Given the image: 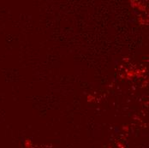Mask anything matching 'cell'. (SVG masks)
Instances as JSON below:
<instances>
[{"mask_svg": "<svg viewBox=\"0 0 149 148\" xmlns=\"http://www.w3.org/2000/svg\"><path fill=\"white\" fill-rule=\"evenodd\" d=\"M122 77L124 78V79H128V80H130V79H132V78H134V77H136L135 69H126L125 72L122 74Z\"/></svg>", "mask_w": 149, "mask_h": 148, "instance_id": "6da1fadb", "label": "cell"}, {"mask_svg": "<svg viewBox=\"0 0 149 148\" xmlns=\"http://www.w3.org/2000/svg\"><path fill=\"white\" fill-rule=\"evenodd\" d=\"M137 22L141 26H146V25H148V18L145 19L142 15H139L138 18H137Z\"/></svg>", "mask_w": 149, "mask_h": 148, "instance_id": "7a4b0ae2", "label": "cell"}, {"mask_svg": "<svg viewBox=\"0 0 149 148\" xmlns=\"http://www.w3.org/2000/svg\"><path fill=\"white\" fill-rule=\"evenodd\" d=\"M137 9H139V10L141 11V12H147V13L148 12V8H147V6L146 5V4H142L141 2V4H139Z\"/></svg>", "mask_w": 149, "mask_h": 148, "instance_id": "3957f363", "label": "cell"}, {"mask_svg": "<svg viewBox=\"0 0 149 148\" xmlns=\"http://www.w3.org/2000/svg\"><path fill=\"white\" fill-rule=\"evenodd\" d=\"M136 71V77H143L144 74H146V69H135Z\"/></svg>", "mask_w": 149, "mask_h": 148, "instance_id": "277c9868", "label": "cell"}, {"mask_svg": "<svg viewBox=\"0 0 149 148\" xmlns=\"http://www.w3.org/2000/svg\"><path fill=\"white\" fill-rule=\"evenodd\" d=\"M129 3H130V6L132 8H134V9H137L139 4H141L140 1H137V0H130Z\"/></svg>", "mask_w": 149, "mask_h": 148, "instance_id": "5b68a950", "label": "cell"}, {"mask_svg": "<svg viewBox=\"0 0 149 148\" xmlns=\"http://www.w3.org/2000/svg\"><path fill=\"white\" fill-rule=\"evenodd\" d=\"M24 146H25V147L26 148H33V142H32V141L29 139L25 140V141H24Z\"/></svg>", "mask_w": 149, "mask_h": 148, "instance_id": "8992f818", "label": "cell"}, {"mask_svg": "<svg viewBox=\"0 0 149 148\" xmlns=\"http://www.w3.org/2000/svg\"><path fill=\"white\" fill-rule=\"evenodd\" d=\"M86 99H87V102H94L95 101V97L94 95H91V94H88L87 97H86Z\"/></svg>", "mask_w": 149, "mask_h": 148, "instance_id": "52a82bcc", "label": "cell"}, {"mask_svg": "<svg viewBox=\"0 0 149 148\" xmlns=\"http://www.w3.org/2000/svg\"><path fill=\"white\" fill-rule=\"evenodd\" d=\"M117 146H118V148H126V146L123 143H122L121 141H118L117 142Z\"/></svg>", "mask_w": 149, "mask_h": 148, "instance_id": "ba28073f", "label": "cell"}, {"mask_svg": "<svg viewBox=\"0 0 149 148\" xmlns=\"http://www.w3.org/2000/svg\"><path fill=\"white\" fill-rule=\"evenodd\" d=\"M122 129H123V132H126V133H128V132L129 131V125H125V126H123V128H122Z\"/></svg>", "mask_w": 149, "mask_h": 148, "instance_id": "9c48e42d", "label": "cell"}, {"mask_svg": "<svg viewBox=\"0 0 149 148\" xmlns=\"http://www.w3.org/2000/svg\"><path fill=\"white\" fill-rule=\"evenodd\" d=\"M123 61H124V62L129 61V57H124V58H123Z\"/></svg>", "mask_w": 149, "mask_h": 148, "instance_id": "30bf717a", "label": "cell"}, {"mask_svg": "<svg viewBox=\"0 0 149 148\" xmlns=\"http://www.w3.org/2000/svg\"><path fill=\"white\" fill-rule=\"evenodd\" d=\"M147 81H148V80H147V81H144V82H143V84H142V86H143V87H147Z\"/></svg>", "mask_w": 149, "mask_h": 148, "instance_id": "8fae6325", "label": "cell"}]
</instances>
